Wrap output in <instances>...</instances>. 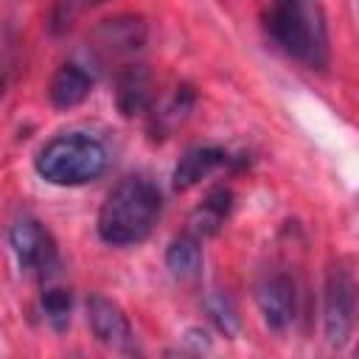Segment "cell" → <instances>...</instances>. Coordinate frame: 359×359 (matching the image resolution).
<instances>
[{
    "mask_svg": "<svg viewBox=\"0 0 359 359\" xmlns=\"http://www.w3.org/2000/svg\"><path fill=\"white\" fill-rule=\"evenodd\" d=\"M8 244L17 255L20 269L28 275H36L39 280H48L59 275V252L53 236L45 230L36 219H20L8 227Z\"/></svg>",
    "mask_w": 359,
    "mask_h": 359,
    "instance_id": "5b68a950",
    "label": "cell"
},
{
    "mask_svg": "<svg viewBox=\"0 0 359 359\" xmlns=\"http://www.w3.org/2000/svg\"><path fill=\"white\" fill-rule=\"evenodd\" d=\"M93 73L79 65V62H65L53 76H50V84H48V98L56 109H70V107H79L90 93H93Z\"/></svg>",
    "mask_w": 359,
    "mask_h": 359,
    "instance_id": "30bf717a",
    "label": "cell"
},
{
    "mask_svg": "<svg viewBox=\"0 0 359 359\" xmlns=\"http://www.w3.org/2000/svg\"><path fill=\"white\" fill-rule=\"evenodd\" d=\"M34 168L50 185H84L107 168V149L84 132L56 135L39 149Z\"/></svg>",
    "mask_w": 359,
    "mask_h": 359,
    "instance_id": "3957f363",
    "label": "cell"
},
{
    "mask_svg": "<svg viewBox=\"0 0 359 359\" xmlns=\"http://www.w3.org/2000/svg\"><path fill=\"white\" fill-rule=\"evenodd\" d=\"M115 104L123 118L146 115L154 107V79L146 65H123L115 76Z\"/></svg>",
    "mask_w": 359,
    "mask_h": 359,
    "instance_id": "9c48e42d",
    "label": "cell"
},
{
    "mask_svg": "<svg viewBox=\"0 0 359 359\" xmlns=\"http://www.w3.org/2000/svg\"><path fill=\"white\" fill-rule=\"evenodd\" d=\"M255 303L261 309V317L269 328L283 331L294 320V306H297V292L294 280L286 272H269L261 278L255 289Z\"/></svg>",
    "mask_w": 359,
    "mask_h": 359,
    "instance_id": "ba28073f",
    "label": "cell"
},
{
    "mask_svg": "<svg viewBox=\"0 0 359 359\" xmlns=\"http://www.w3.org/2000/svg\"><path fill=\"white\" fill-rule=\"evenodd\" d=\"M194 90L188 87V84H180L163 104H157V107H151L146 115H149V132L154 135V137H165V135H171L185 118H188V112H191V107H194Z\"/></svg>",
    "mask_w": 359,
    "mask_h": 359,
    "instance_id": "4fadbf2b",
    "label": "cell"
},
{
    "mask_svg": "<svg viewBox=\"0 0 359 359\" xmlns=\"http://www.w3.org/2000/svg\"><path fill=\"white\" fill-rule=\"evenodd\" d=\"M163 210L160 188L146 174L123 177L104 199L98 210V236L112 247L140 244L157 224Z\"/></svg>",
    "mask_w": 359,
    "mask_h": 359,
    "instance_id": "6da1fadb",
    "label": "cell"
},
{
    "mask_svg": "<svg viewBox=\"0 0 359 359\" xmlns=\"http://www.w3.org/2000/svg\"><path fill=\"white\" fill-rule=\"evenodd\" d=\"M353 314H356L353 272L345 261H337L328 269L325 286H323V328H325V339L334 348L348 342L353 331Z\"/></svg>",
    "mask_w": 359,
    "mask_h": 359,
    "instance_id": "277c9868",
    "label": "cell"
},
{
    "mask_svg": "<svg viewBox=\"0 0 359 359\" xmlns=\"http://www.w3.org/2000/svg\"><path fill=\"white\" fill-rule=\"evenodd\" d=\"M165 266L171 269L174 278L194 280L202 269V238H196L188 230L180 233L165 250Z\"/></svg>",
    "mask_w": 359,
    "mask_h": 359,
    "instance_id": "5bb4252c",
    "label": "cell"
},
{
    "mask_svg": "<svg viewBox=\"0 0 359 359\" xmlns=\"http://www.w3.org/2000/svg\"><path fill=\"white\" fill-rule=\"evenodd\" d=\"M146 42V22L143 17L135 14H121L112 20H104L90 42V53L101 62L107 59H118V56H129L137 48H143Z\"/></svg>",
    "mask_w": 359,
    "mask_h": 359,
    "instance_id": "52a82bcc",
    "label": "cell"
},
{
    "mask_svg": "<svg viewBox=\"0 0 359 359\" xmlns=\"http://www.w3.org/2000/svg\"><path fill=\"white\" fill-rule=\"evenodd\" d=\"M208 311H210L213 323H216L224 334H233V331H236L238 317H236V309H233V303H230L227 294H210V297H208Z\"/></svg>",
    "mask_w": 359,
    "mask_h": 359,
    "instance_id": "e0dca14e",
    "label": "cell"
},
{
    "mask_svg": "<svg viewBox=\"0 0 359 359\" xmlns=\"http://www.w3.org/2000/svg\"><path fill=\"white\" fill-rule=\"evenodd\" d=\"M87 323L95 334V339L115 351V353H137V342H135V331L126 320V314L121 311L118 303H112L109 297L104 294H90L87 300Z\"/></svg>",
    "mask_w": 359,
    "mask_h": 359,
    "instance_id": "8992f818",
    "label": "cell"
},
{
    "mask_svg": "<svg viewBox=\"0 0 359 359\" xmlns=\"http://www.w3.org/2000/svg\"><path fill=\"white\" fill-rule=\"evenodd\" d=\"M224 163H227V151L219 149V146H196V149H188L180 157L177 168H174L171 185H174V191H188V188H194L199 180H205L208 174H213Z\"/></svg>",
    "mask_w": 359,
    "mask_h": 359,
    "instance_id": "8fae6325",
    "label": "cell"
},
{
    "mask_svg": "<svg viewBox=\"0 0 359 359\" xmlns=\"http://www.w3.org/2000/svg\"><path fill=\"white\" fill-rule=\"evenodd\" d=\"M230 208H233V194H230V188H222V185H219V188H213V191L196 205V210L191 213L185 230L205 241V238H210V236L219 233V227L224 224Z\"/></svg>",
    "mask_w": 359,
    "mask_h": 359,
    "instance_id": "7c38bea8",
    "label": "cell"
},
{
    "mask_svg": "<svg viewBox=\"0 0 359 359\" xmlns=\"http://www.w3.org/2000/svg\"><path fill=\"white\" fill-rule=\"evenodd\" d=\"M70 309H73V297H70V289L56 283V275L42 280V311H45V320L56 328V331H65L67 323H70Z\"/></svg>",
    "mask_w": 359,
    "mask_h": 359,
    "instance_id": "9a60e30c",
    "label": "cell"
},
{
    "mask_svg": "<svg viewBox=\"0 0 359 359\" xmlns=\"http://www.w3.org/2000/svg\"><path fill=\"white\" fill-rule=\"evenodd\" d=\"M264 31L275 48L309 67H323L328 59L325 20L317 0H269Z\"/></svg>",
    "mask_w": 359,
    "mask_h": 359,
    "instance_id": "7a4b0ae2",
    "label": "cell"
},
{
    "mask_svg": "<svg viewBox=\"0 0 359 359\" xmlns=\"http://www.w3.org/2000/svg\"><path fill=\"white\" fill-rule=\"evenodd\" d=\"M101 3H107V0H53L50 14H48V28L53 34H65L67 28L76 25L79 17H84L87 11H93Z\"/></svg>",
    "mask_w": 359,
    "mask_h": 359,
    "instance_id": "2e32d148",
    "label": "cell"
}]
</instances>
